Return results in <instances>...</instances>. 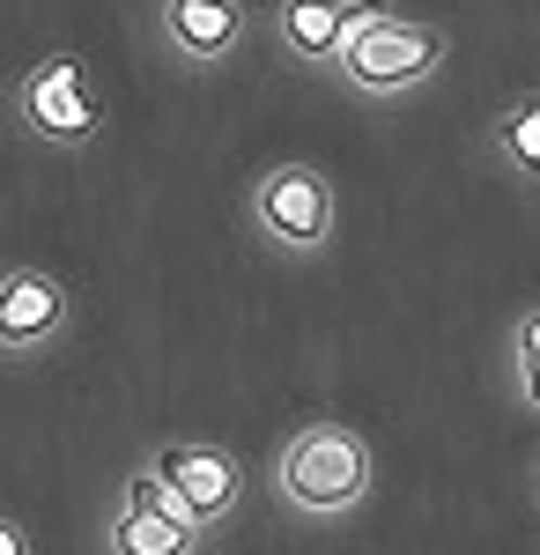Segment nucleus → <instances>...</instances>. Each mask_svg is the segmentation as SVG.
Here are the masks:
<instances>
[{
  "label": "nucleus",
  "mask_w": 540,
  "mask_h": 555,
  "mask_svg": "<svg viewBox=\"0 0 540 555\" xmlns=\"http://www.w3.org/2000/svg\"><path fill=\"white\" fill-rule=\"evenodd\" d=\"M533 496H540V460H533Z\"/></svg>",
  "instance_id": "obj_14"
},
{
  "label": "nucleus",
  "mask_w": 540,
  "mask_h": 555,
  "mask_svg": "<svg viewBox=\"0 0 540 555\" xmlns=\"http://www.w3.org/2000/svg\"><path fill=\"white\" fill-rule=\"evenodd\" d=\"M75 326V289L44 267H8L0 274V356L8 363H30L44 348L67 341Z\"/></svg>",
  "instance_id": "obj_8"
},
{
  "label": "nucleus",
  "mask_w": 540,
  "mask_h": 555,
  "mask_svg": "<svg viewBox=\"0 0 540 555\" xmlns=\"http://www.w3.org/2000/svg\"><path fill=\"white\" fill-rule=\"evenodd\" d=\"M149 38L185 75H222L252 38L245 0H149Z\"/></svg>",
  "instance_id": "obj_6"
},
{
  "label": "nucleus",
  "mask_w": 540,
  "mask_h": 555,
  "mask_svg": "<svg viewBox=\"0 0 540 555\" xmlns=\"http://www.w3.org/2000/svg\"><path fill=\"white\" fill-rule=\"evenodd\" d=\"M274 496L290 504V512L304 518H340V512H363L377 489V452L363 429L333 423V415H319V423H296L282 444H274Z\"/></svg>",
  "instance_id": "obj_1"
},
{
  "label": "nucleus",
  "mask_w": 540,
  "mask_h": 555,
  "mask_svg": "<svg viewBox=\"0 0 540 555\" xmlns=\"http://www.w3.org/2000/svg\"><path fill=\"white\" fill-rule=\"evenodd\" d=\"M489 156H497L511 178L540 185V89H518V96L497 104V119H489Z\"/></svg>",
  "instance_id": "obj_10"
},
{
  "label": "nucleus",
  "mask_w": 540,
  "mask_h": 555,
  "mask_svg": "<svg viewBox=\"0 0 540 555\" xmlns=\"http://www.w3.org/2000/svg\"><path fill=\"white\" fill-rule=\"evenodd\" d=\"M503 385H511L518 415H540V297L518 304L503 326Z\"/></svg>",
  "instance_id": "obj_11"
},
{
  "label": "nucleus",
  "mask_w": 540,
  "mask_h": 555,
  "mask_svg": "<svg viewBox=\"0 0 540 555\" xmlns=\"http://www.w3.org/2000/svg\"><path fill=\"white\" fill-rule=\"evenodd\" d=\"M348 30H356V23H348L333 0H274V8H267V38H274V52H282L290 67H326L333 75Z\"/></svg>",
  "instance_id": "obj_9"
},
{
  "label": "nucleus",
  "mask_w": 540,
  "mask_h": 555,
  "mask_svg": "<svg viewBox=\"0 0 540 555\" xmlns=\"http://www.w3.org/2000/svg\"><path fill=\"white\" fill-rule=\"evenodd\" d=\"M452 60V30L445 23H422V15H377V23H356L340 60H333V82L348 96H371V104H393V96H415L445 75Z\"/></svg>",
  "instance_id": "obj_2"
},
{
  "label": "nucleus",
  "mask_w": 540,
  "mask_h": 555,
  "mask_svg": "<svg viewBox=\"0 0 540 555\" xmlns=\"http://www.w3.org/2000/svg\"><path fill=\"white\" fill-rule=\"evenodd\" d=\"M15 127L38 149H89L104 133V89L82 52H44L15 82Z\"/></svg>",
  "instance_id": "obj_4"
},
{
  "label": "nucleus",
  "mask_w": 540,
  "mask_h": 555,
  "mask_svg": "<svg viewBox=\"0 0 540 555\" xmlns=\"http://www.w3.org/2000/svg\"><path fill=\"white\" fill-rule=\"evenodd\" d=\"M141 467L178 496V512L193 518L201 533H215L222 518L245 504V460L230 444H215V437H164Z\"/></svg>",
  "instance_id": "obj_5"
},
{
  "label": "nucleus",
  "mask_w": 540,
  "mask_h": 555,
  "mask_svg": "<svg viewBox=\"0 0 540 555\" xmlns=\"http://www.w3.org/2000/svg\"><path fill=\"white\" fill-rule=\"evenodd\" d=\"M104 541H112V555H201L208 548V533L178 512V496L149 467H133L119 481V504H112Z\"/></svg>",
  "instance_id": "obj_7"
},
{
  "label": "nucleus",
  "mask_w": 540,
  "mask_h": 555,
  "mask_svg": "<svg viewBox=\"0 0 540 555\" xmlns=\"http://www.w3.org/2000/svg\"><path fill=\"white\" fill-rule=\"evenodd\" d=\"M0 555H38L30 533H23V518H8V512H0Z\"/></svg>",
  "instance_id": "obj_12"
},
{
  "label": "nucleus",
  "mask_w": 540,
  "mask_h": 555,
  "mask_svg": "<svg viewBox=\"0 0 540 555\" xmlns=\"http://www.w3.org/2000/svg\"><path fill=\"white\" fill-rule=\"evenodd\" d=\"M348 23H377V15H393V0H333Z\"/></svg>",
  "instance_id": "obj_13"
},
{
  "label": "nucleus",
  "mask_w": 540,
  "mask_h": 555,
  "mask_svg": "<svg viewBox=\"0 0 540 555\" xmlns=\"http://www.w3.org/2000/svg\"><path fill=\"white\" fill-rule=\"evenodd\" d=\"M245 222L267 253L282 259H326L333 230H340V193L319 164H267V171L245 185Z\"/></svg>",
  "instance_id": "obj_3"
}]
</instances>
